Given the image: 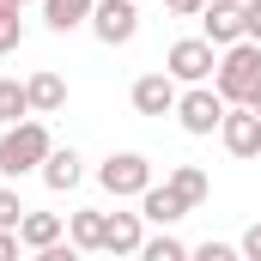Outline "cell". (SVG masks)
Listing matches in <instances>:
<instances>
[{
	"label": "cell",
	"mask_w": 261,
	"mask_h": 261,
	"mask_svg": "<svg viewBox=\"0 0 261 261\" xmlns=\"http://www.w3.org/2000/svg\"><path fill=\"white\" fill-rule=\"evenodd\" d=\"M37 6H43V24L67 37V31H79V24L91 18V6H97V0H37Z\"/></svg>",
	"instance_id": "cell-15"
},
{
	"label": "cell",
	"mask_w": 261,
	"mask_h": 261,
	"mask_svg": "<svg viewBox=\"0 0 261 261\" xmlns=\"http://www.w3.org/2000/svg\"><path fill=\"white\" fill-rule=\"evenodd\" d=\"M189 255H200V261H231L237 249H231V243H213V237H206V243H195Z\"/></svg>",
	"instance_id": "cell-22"
},
{
	"label": "cell",
	"mask_w": 261,
	"mask_h": 261,
	"mask_svg": "<svg viewBox=\"0 0 261 261\" xmlns=\"http://www.w3.org/2000/svg\"><path fill=\"white\" fill-rule=\"evenodd\" d=\"M85 24H91V37L103 49H122V43H134V31H140V6L134 0H97Z\"/></svg>",
	"instance_id": "cell-6"
},
{
	"label": "cell",
	"mask_w": 261,
	"mask_h": 261,
	"mask_svg": "<svg viewBox=\"0 0 261 261\" xmlns=\"http://www.w3.org/2000/svg\"><path fill=\"white\" fill-rule=\"evenodd\" d=\"M18 43H24V18L18 12H0V55H12Z\"/></svg>",
	"instance_id": "cell-20"
},
{
	"label": "cell",
	"mask_w": 261,
	"mask_h": 261,
	"mask_svg": "<svg viewBox=\"0 0 261 261\" xmlns=\"http://www.w3.org/2000/svg\"><path fill=\"white\" fill-rule=\"evenodd\" d=\"M18 249H24V243H18V231H6V225H0V261H12Z\"/></svg>",
	"instance_id": "cell-26"
},
{
	"label": "cell",
	"mask_w": 261,
	"mask_h": 261,
	"mask_svg": "<svg viewBox=\"0 0 261 261\" xmlns=\"http://www.w3.org/2000/svg\"><path fill=\"white\" fill-rule=\"evenodd\" d=\"M200 37H206L213 49L243 43V0H206V12H200Z\"/></svg>",
	"instance_id": "cell-8"
},
{
	"label": "cell",
	"mask_w": 261,
	"mask_h": 261,
	"mask_svg": "<svg viewBox=\"0 0 261 261\" xmlns=\"http://www.w3.org/2000/svg\"><path fill=\"white\" fill-rule=\"evenodd\" d=\"M0 12H24V0H0Z\"/></svg>",
	"instance_id": "cell-27"
},
{
	"label": "cell",
	"mask_w": 261,
	"mask_h": 261,
	"mask_svg": "<svg viewBox=\"0 0 261 261\" xmlns=\"http://www.w3.org/2000/svg\"><path fill=\"white\" fill-rule=\"evenodd\" d=\"M146 219L140 213H103V255H140Z\"/></svg>",
	"instance_id": "cell-10"
},
{
	"label": "cell",
	"mask_w": 261,
	"mask_h": 261,
	"mask_svg": "<svg viewBox=\"0 0 261 261\" xmlns=\"http://www.w3.org/2000/svg\"><path fill=\"white\" fill-rule=\"evenodd\" d=\"M24 6H31V0H24Z\"/></svg>",
	"instance_id": "cell-29"
},
{
	"label": "cell",
	"mask_w": 261,
	"mask_h": 261,
	"mask_svg": "<svg viewBox=\"0 0 261 261\" xmlns=\"http://www.w3.org/2000/svg\"><path fill=\"white\" fill-rule=\"evenodd\" d=\"M237 249H243V255H249V261H261V219H255V225H249V231H243V243H237Z\"/></svg>",
	"instance_id": "cell-24"
},
{
	"label": "cell",
	"mask_w": 261,
	"mask_h": 261,
	"mask_svg": "<svg viewBox=\"0 0 261 261\" xmlns=\"http://www.w3.org/2000/svg\"><path fill=\"white\" fill-rule=\"evenodd\" d=\"M24 91H31V116H55V110H67V79L55 73V67L31 73V79H24Z\"/></svg>",
	"instance_id": "cell-12"
},
{
	"label": "cell",
	"mask_w": 261,
	"mask_h": 261,
	"mask_svg": "<svg viewBox=\"0 0 261 261\" xmlns=\"http://www.w3.org/2000/svg\"><path fill=\"white\" fill-rule=\"evenodd\" d=\"M31 116V91H24V79H0V122L12 128V122H24Z\"/></svg>",
	"instance_id": "cell-18"
},
{
	"label": "cell",
	"mask_w": 261,
	"mask_h": 261,
	"mask_svg": "<svg viewBox=\"0 0 261 261\" xmlns=\"http://www.w3.org/2000/svg\"><path fill=\"white\" fill-rule=\"evenodd\" d=\"M97 182L110 189L116 200H140L146 189H152V158H140V152H110L103 164H97Z\"/></svg>",
	"instance_id": "cell-4"
},
{
	"label": "cell",
	"mask_w": 261,
	"mask_h": 261,
	"mask_svg": "<svg viewBox=\"0 0 261 261\" xmlns=\"http://www.w3.org/2000/svg\"><path fill=\"white\" fill-rule=\"evenodd\" d=\"M164 6H170L176 18H200V12H206V0H164Z\"/></svg>",
	"instance_id": "cell-25"
},
{
	"label": "cell",
	"mask_w": 261,
	"mask_h": 261,
	"mask_svg": "<svg viewBox=\"0 0 261 261\" xmlns=\"http://www.w3.org/2000/svg\"><path fill=\"white\" fill-rule=\"evenodd\" d=\"M49 128H43V116H24V122H12V128L0 134V176H31V170H43V158H49Z\"/></svg>",
	"instance_id": "cell-1"
},
{
	"label": "cell",
	"mask_w": 261,
	"mask_h": 261,
	"mask_svg": "<svg viewBox=\"0 0 261 261\" xmlns=\"http://www.w3.org/2000/svg\"><path fill=\"white\" fill-rule=\"evenodd\" d=\"M164 182H170V189H176V195L189 200V206H200V200L213 195V182H206V170H200V164H176V170H170V176H164Z\"/></svg>",
	"instance_id": "cell-16"
},
{
	"label": "cell",
	"mask_w": 261,
	"mask_h": 261,
	"mask_svg": "<svg viewBox=\"0 0 261 261\" xmlns=\"http://www.w3.org/2000/svg\"><path fill=\"white\" fill-rule=\"evenodd\" d=\"M182 213H195V206H189V200L176 195L170 182H152V189L140 195V219H146V225H176Z\"/></svg>",
	"instance_id": "cell-11"
},
{
	"label": "cell",
	"mask_w": 261,
	"mask_h": 261,
	"mask_svg": "<svg viewBox=\"0 0 261 261\" xmlns=\"http://www.w3.org/2000/svg\"><path fill=\"white\" fill-rule=\"evenodd\" d=\"M37 176H43L55 195L79 189V176H85V170H79V152H73V146H49V158H43V170H37Z\"/></svg>",
	"instance_id": "cell-13"
},
{
	"label": "cell",
	"mask_w": 261,
	"mask_h": 261,
	"mask_svg": "<svg viewBox=\"0 0 261 261\" xmlns=\"http://www.w3.org/2000/svg\"><path fill=\"white\" fill-rule=\"evenodd\" d=\"M243 37L261 43V0H243Z\"/></svg>",
	"instance_id": "cell-23"
},
{
	"label": "cell",
	"mask_w": 261,
	"mask_h": 261,
	"mask_svg": "<svg viewBox=\"0 0 261 261\" xmlns=\"http://www.w3.org/2000/svg\"><path fill=\"white\" fill-rule=\"evenodd\" d=\"M225 110H231V103L219 97V85H213V79H200V85H189V91L176 97V122H182V134H195V140L219 134Z\"/></svg>",
	"instance_id": "cell-3"
},
{
	"label": "cell",
	"mask_w": 261,
	"mask_h": 261,
	"mask_svg": "<svg viewBox=\"0 0 261 261\" xmlns=\"http://www.w3.org/2000/svg\"><path fill=\"white\" fill-rule=\"evenodd\" d=\"M213 67H219V49H213L206 37H182V43H170V55H164V73H170L176 85L213 79Z\"/></svg>",
	"instance_id": "cell-5"
},
{
	"label": "cell",
	"mask_w": 261,
	"mask_h": 261,
	"mask_svg": "<svg viewBox=\"0 0 261 261\" xmlns=\"http://www.w3.org/2000/svg\"><path fill=\"white\" fill-rule=\"evenodd\" d=\"M219 140H225L231 158H261V116L249 103H231L225 122H219Z\"/></svg>",
	"instance_id": "cell-7"
},
{
	"label": "cell",
	"mask_w": 261,
	"mask_h": 261,
	"mask_svg": "<svg viewBox=\"0 0 261 261\" xmlns=\"http://www.w3.org/2000/svg\"><path fill=\"white\" fill-rule=\"evenodd\" d=\"M18 243L37 255V249H49V243H61V213H31L24 206V219H18Z\"/></svg>",
	"instance_id": "cell-14"
},
{
	"label": "cell",
	"mask_w": 261,
	"mask_h": 261,
	"mask_svg": "<svg viewBox=\"0 0 261 261\" xmlns=\"http://www.w3.org/2000/svg\"><path fill=\"white\" fill-rule=\"evenodd\" d=\"M18 219H24V200L12 195V189H0V225H6V231H18Z\"/></svg>",
	"instance_id": "cell-21"
},
{
	"label": "cell",
	"mask_w": 261,
	"mask_h": 261,
	"mask_svg": "<svg viewBox=\"0 0 261 261\" xmlns=\"http://www.w3.org/2000/svg\"><path fill=\"white\" fill-rule=\"evenodd\" d=\"M128 97H134V110H140V116H176V97H182V91H176V79H170V73H140Z\"/></svg>",
	"instance_id": "cell-9"
},
{
	"label": "cell",
	"mask_w": 261,
	"mask_h": 261,
	"mask_svg": "<svg viewBox=\"0 0 261 261\" xmlns=\"http://www.w3.org/2000/svg\"><path fill=\"white\" fill-rule=\"evenodd\" d=\"M249 110H255V116H261V85H255V91H249Z\"/></svg>",
	"instance_id": "cell-28"
},
{
	"label": "cell",
	"mask_w": 261,
	"mask_h": 261,
	"mask_svg": "<svg viewBox=\"0 0 261 261\" xmlns=\"http://www.w3.org/2000/svg\"><path fill=\"white\" fill-rule=\"evenodd\" d=\"M67 237H73V249H103V213H73L67 219Z\"/></svg>",
	"instance_id": "cell-17"
},
{
	"label": "cell",
	"mask_w": 261,
	"mask_h": 261,
	"mask_svg": "<svg viewBox=\"0 0 261 261\" xmlns=\"http://www.w3.org/2000/svg\"><path fill=\"white\" fill-rule=\"evenodd\" d=\"M213 85H219L225 103H249V91L261 85V43H255V37H243V43H231V49L219 55Z\"/></svg>",
	"instance_id": "cell-2"
},
{
	"label": "cell",
	"mask_w": 261,
	"mask_h": 261,
	"mask_svg": "<svg viewBox=\"0 0 261 261\" xmlns=\"http://www.w3.org/2000/svg\"><path fill=\"white\" fill-rule=\"evenodd\" d=\"M140 255H146V261H182V255H189V243H182V237H170V225H164V237H146V243H140Z\"/></svg>",
	"instance_id": "cell-19"
}]
</instances>
